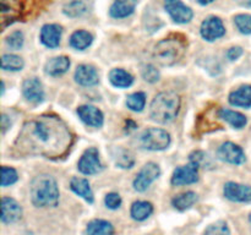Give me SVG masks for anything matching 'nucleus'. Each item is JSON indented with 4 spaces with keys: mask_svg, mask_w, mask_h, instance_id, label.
Wrapping results in <instances>:
<instances>
[{
    "mask_svg": "<svg viewBox=\"0 0 251 235\" xmlns=\"http://www.w3.org/2000/svg\"><path fill=\"white\" fill-rule=\"evenodd\" d=\"M200 32L203 39L208 42H213L225 36L226 28L223 26L222 20L216 16H211L202 22Z\"/></svg>",
    "mask_w": 251,
    "mask_h": 235,
    "instance_id": "9b49d317",
    "label": "nucleus"
},
{
    "mask_svg": "<svg viewBox=\"0 0 251 235\" xmlns=\"http://www.w3.org/2000/svg\"><path fill=\"white\" fill-rule=\"evenodd\" d=\"M17 181V173L14 168L2 166L1 168V186H10Z\"/></svg>",
    "mask_w": 251,
    "mask_h": 235,
    "instance_id": "473e14b6",
    "label": "nucleus"
},
{
    "mask_svg": "<svg viewBox=\"0 0 251 235\" xmlns=\"http://www.w3.org/2000/svg\"><path fill=\"white\" fill-rule=\"evenodd\" d=\"M242 54H243V49L240 48V47H233V48H230L229 50H228L227 56L229 60H237Z\"/></svg>",
    "mask_w": 251,
    "mask_h": 235,
    "instance_id": "58836bf2",
    "label": "nucleus"
},
{
    "mask_svg": "<svg viewBox=\"0 0 251 235\" xmlns=\"http://www.w3.org/2000/svg\"><path fill=\"white\" fill-rule=\"evenodd\" d=\"M113 158H114L115 164L119 165L120 168H131L135 163L134 156L127 149L118 147V148L113 149Z\"/></svg>",
    "mask_w": 251,
    "mask_h": 235,
    "instance_id": "bb28decb",
    "label": "nucleus"
},
{
    "mask_svg": "<svg viewBox=\"0 0 251 235\" xmlns=\"http://www.w3.org/2000/svg\"><path fill=\"white\" fill-rule=\"evenodd\" d=\"M190 162L198 165L199 168H206V165L211 164V159L205 152L202 151H195L190 154Z\"/></svg>",
    "mask_w": 251,
    "mask_h": 235,
    "instance_id": "f704fd0d",
    "label": "nucleus"
},
{
    "mask_svg": "<svg viewBox=\"0 0 251 235\" xmlns=\"http://www.w3.org/2000/svg\"><path fill=\"white\" fill-rule=\"evenodd\" d=\"M161 175V169L156 163H147L144 168L140 170L134 180V188L140 192H144L150 188L152 183Z\"/></svg>",
    "mask_w": 251,
    "mask_h": 235,
    "instance_id": "423d86ee",
    "label": "nucleus"
},
{
    "mask_svg": "<svg viewBox=\"0 0 251 235\" xmlns=\"http://www.w3.org/2000/svg\"><path fill=\"white\" fill-rule=\"evenodd\" d=\"M104 203L109 210H117L122 205V197L119 196V193L110 192L105 196Z\"/></svg>",
    "mask_w": 251,
    "mask_h": 235,
    "instance_id": "e433bc0d",
    "label": "nucleus"
},
{
    "mask_svg": "<svg viewBox=\"0 0 251 235\" xmlns=\"http://www.w3.org/2000/svg\"><path fill=\"white\" fill-rule=\"evenodd\" d=\"M22 93L31 103H41L44 99V90L38 78H28L22 85Z\"/></svg>",
    "mask_w": 251,
    "mask_h": 235,
    "instance_id": "4468645a",
    "label": "nucleus"
},
{
    "mask_svg": "<svg viewBox=\"0 0 251 235\" xmlns=\"http://www.w3.org/2000/svg\"><path fill=\"white\" fill-rule=\"evenodd\" d=\"M77 114L80 119L90 126L100 127L103 125L102 112L93 105H81L77 109Z\"/></svg>",
    "mask_w": 251,
    "mask_h": 235,
    "instance_id": "dca6fc26",
    "label": "nucleus"
},
{
    "mask_svg": "<svg viewBox=\"0 0 251 235\" xmlns=\"http://www.w3.org/2000/svg\"><path fill=\"white\" fill-rule=\"evenodd\" d=\"M71 141V132L59 118L43 115L24 125L15 147L20 153L55 158L70 148Z\"/></svg>",
    "mask_w": 251,
    "mask_h": 235,
    "instance_id": "f257e3e1",
    "label": "nucleus"
},
{
    "mask_svg": "<svg viewBox=\"0 0 251 235\" xmlns=\"http://www.w3.org/2000/svg\"><path fill=\"white\" fill-rule=\"evenodd\" d=\"M61 33L63 28L61 26L55 24H44L41 29V41L48 48H56L60 44Z\"/></svg>",
    "mask_w": 251,
    "mask_h": 235,
    "instance_id": "2eb2a0df",
    "label": "nucleus"
},
{
    "mask_svg": "<svg viewBox=\"0 0 251 235\" xmlns=\"http://www.w3.org/2000/svg\"><path fill=\"white\" fill-rule=\"evenodd\" d=\"M93 37L87 31H76L70 37V46L77 50H83L92 44Z\"/></svg>",
    "mask_w": 251,
    "mask_h": 235,
    "instance_id": "393cba45",
    "label": "nucleus"
},
{
    "mask_svg": "<svg viewBox=\"0 0 251 235\" xmlns=\"http://www.w3.org/2000/svg\"><path fill=\"white\" fill-rule=\"evenodd\" d=\"M225 196L233 202H250L251 188L230 181L225 185Z\"/></svg>",
    "mask_w": 251,
    "mask_h": 235,
    "instance_id": "f8f14e48",
    "label": "nucleus"
},
{
    "mask_svg": "<svg viewBox=\"0 0 251 235\" xmlns=\"http://www.w3.org/2000/svg\"><path fill=\"white\" fill-rule=\"evenodd\" d=\"M164 7L176 24H188L194 16L193 10L183 4L181 0H164Z\"/></svg>",
    "mask_w": 251,
    "mask_h": 235,
    "instance_id": "6e6552de",
    "label": "nucleus"
},
{
    "mask_svg": "<svg viewBox=\"0 0 251 235\" xmlns=\"http://www.w3.org/2000/svg\"><path fill=\"white\" fill-rule=\"evenodd\" d=\"M141 75L142 77H144V80L150 83H154L159 80V71L157 70L156 66L151 65V64L145 65L144 68H142Z\"/></svg>",
    "mask_w": 251,
    "mask_h": 235,
    "instance_id": "72a5a7b5",
    "label": "nucleus"
},
{
    "mask_svg": "<svg viewBox=\"0 0 251 235\" xmlns=\"http://www.w3.org/2000/svg\"><path fill=\"white\" fill-rule=\"evenodd\" d=\"M86 232L92 235H109L114 233V228L107 220L95 219L88 223Z\"/></svg>",
    "mask_w": 251,
    "mask_h": 235,
    "instance_id": "a878e982",
    "label": "nucleus"
},
{
    "mask_svg": "<svg viewBox=\"0 0 251 235\" xmlns=\"http://www.w3.org/2000/svg\"><path fill=\"white\" fill-rule=\"evenodd\" d=\"M6 120H7V117H6V115H2V118H1V127H2V132H5V131H6V129H7V127H10V124H11V122H7L6 121Z\"/></svg>",
    "mask_w": 251,
    "mask_h": 235,
    "instance_id": "ea45409f",
    "label": "nucleus"
},
{
    "mask_svg": "<svg viewBox=\"0 0 251 235\" xmlns=\"http://www.w3.org/2000/svg\"><path fill=\"white\" fill-rule=\"evenodd\" d=\"M152 212H153V206L147 201H136L131 206V217L139 222L147 219Z\"/></svg>",
    "mask_w": 251,
    "mask_h": 235,
    "instance_id": "b1692460",
    "label": "nucleus"
},
{
    "mask_svg": "<svg viewBox=\"0 0 251 235\" xmlns=\"http://www.w3.org/2000/svg\"><path fill=\"white\" fill-rule=\"evenodd\" d=\"M217 157L230 164H243L245 162L244 151L233 142H225L217 151Z\"/></svg>",
    "mask_w": 251,
    "mask_h": 235,
    "instance_id": "9d476101",
    "label": "nucleus"
},
{
    "mask_svg": "<svg viewBox=\"0 0 251 235\" xmlns=\"http://www.w3.org/2000/svg\"><path fill=\"white\" fill-rule=\"evenodd\" d=\"M218 117L221 119L226 120L227 122H229L235 129H242V127H244L247 125V118H245V115L234 112V110L220 109L218 110Z\"/></svg>",
    "mask_w": 251,
    "mask_h": 235,
    "instance_id": "5701e85b",
    "label": "nucleus"
},
{
    "mask_svg": "<svg viewBox=\"0 0 251 235\" xmlns=\"http://www.w3.org/2000/svg\"><path fill=\"white\" fill-rule=\"evenodd\" d=\"M185 53V44L176 38H166L156 44L153 49V58L163 66L174 65L180 60Z\"/></svg>",
    "mask_w": 251,
    "mask_h": 235,
    "instance_id": "20e7f679",
    "label": "nucleus"
},
{
    "mask_svg": "<svg viewBox=\"0 0 251 235\" xmlns=\"http://www.w3.org/2000/svg\"><path fill=\"white\" fill-rule=\"evenodd\" d=\"M6 44L10 48L16 49V50L21 48V47L24 46V34H22V32H12V33L6 38Z\"/></svg>",
    "mask_w": 251,
    "mask_h": 235,
    "instance_id": "c9c22d12",
    "label": "nucleus"
},
{
    "mask_svg": "<svg viewBox=\"0 0 251 235\" xmlns=\"http://www.w3.org/2000/svg\"><path fill=\"white\" fill-rule=\"evenodd\" d=\"M198 201V195L193 191H189V192L180 193V195L176 196V197L172 200L174 207L179 211H185L188 208H190L194 203Z\"/></svg>",
    "mask_w": 251,
    "mask_h": 235,
    "instance_id": "cd10ccee",
    "label": "nucleus"
},
{
    "mask_svg": "<svg viewBox=\"0 0 251 235\" xmlns=\"http://www.w3.org/2000/svg\"><path fill=\"white\" fill-rule=\"evenodd\" d=\"M137 0H115L109 10L110 16L114 19H124L130 16L136 7Z\"/></svg>",
    "mask_w": 251,
    "mask_h": 235,
    "instance_id": "a211bd4d",
    "label": "nucleus"
},
{
    "mask_svg": "<svg viewBox=\"0 0 251 235\" xmlns=\"http://www.w3.org/2000/svg\"><path fill=\"white\" fill-rule=\"evenodd\" d=\"M146 104V94L144 92L132 93L127 97L126 105L132 112H141Z\"/></svg>",
    "mask_w": 251,
    "mask_h": 235,
    "instance_id": "c756f323",
    "label": "nucleus"
},
{
    "mask_svg": "<svg viewBox=\"0 0 251 235\" xmlns=\"http://www.w3.org/2000/svg\"><path fill=\"white\" fill-rule=\"evenodd\" d=\"M70 188L76 195L81 196L82 198H85L87 202L92 203L93 202V192L91 190V186L88 184V181L86 179L82 178H74L70 183Z\"/></svg>",
    "mask_w": 251,
    "mask_h": 235,
    "instance_id": "412c9836",
    "label": "nucleus"
},
{
    "mask_svg": "<svg viewBox=\"0 0 251 235\" xmlns=\"http://www.w3.org/2000/svg\"><path fill=\"white\" fill-rule=\"evenodd\" d=\"M86 11V5L81 0H74L64 6V14L70 17H78Z\"/></svg>",
    "mask_w": 251,
    "mask_h": 235,
    "instance_id": "7c9ffc66",
    "label": "nucleus"
},
{
    "mask_svg": "<svg viewBox=\"0 0 251 235\" xmlns=\"http://www.w3.org/2000/svg\"><path fill=\"white\" fill-rule=\"evenodd\" d=\"M199 166L194 163L188 164V165H181L174 170L173 176H172V184L174 186L179 185H189L194 184L199 180Z\"/></svg>",
    "mask_w": 251,
    "mask_h": 235,
    "instance_id": "1a4fd4ad",
    "label": "nucleus"
},
{
    "mask_svg": "<svg viewBox=\"0 0 251 235\" xmlns=\"http://www.w3.org/2000/svg\"><path fill=\"white\" fill-rule=\"evenodd\" d=\"M24 65V60L14 54H5L1 58V69L5 71H19Z\"/></svg>",
    "mask_w": 251,
    "mask_h": 235,
    "instance_id": "c85d7f7f",
    "label": "nucleus"
},
{
    "mask_svg": "<svg viewBox=\"0 0 251 235\" xmlns=\"http://www.w3.org/2000/svg\"><path fill=\"white\" fill-rule=\"evenodd\" d=\"M139 143L147 151H163L171 143V136L166 130L151 127L140 135Z\"/></svg>",
    "mask_w": 251,
    "mask_h": 235,
    "instance_id": "39448f33",
    "label": "nucleus"
},
{
    "mask_svg": "<svg viewBox=\"0 0 251 235\" xmlns=\"http://www.w3.org/2000/svg\"><path fill=\"white\" fill-rule=\"evenodd\" d=\"M235 26L242 33L250 34L251 33V15L242 14L235 16L234 19Z\"/></svg>",
    "mask_w": 251,
    "mask_h": 235,
    "instance_id": "2f4dec72",
    "label": "nucleus"
},
{
    "mask_svg": "<svg viewBox=\"0 0 251 235\" xmlns=\"http://www.w3.org/2000/svg\"><path fill=\"white\" fill-rule=\"evenodd\" d=\"M75 81L81 86H95L97 85L100 77L98 72L93 66L91 65H80L75 71Z\"/></svg>",
    "mask_w": 251,
    "mask_h": 235,
    "instance_id": "f3484780",
    "label": "nucleus"
},
{
    "mask_svg": "<svg viewBox=\"0 0 251 235\" xmlns=\"http://www.w3.org/2000/svg\"><path fill=\"white\" fill-rule=\"evenodd\" d=\"M22 215V208L14 198H1V222L10 224L17 222Z\"/></svg>",
    "mask_w": 251,
    "mask_h": 235,
    "instance_id": "ddd939ff",
    "label": "nucleus"
},
{
    "mask_svg": "<svg viewBox=\"0 0 251 235\" xmlns=\"http://www.w3.org/2000/svg\"><path fill=\"white\" fill-rule=\"evenodd\" d=\"M249 219H250V223H251V214H250V217H249Z\"/></svg>",
    "mask_w": 251,
    "mask_h": 235,
    "instance_id": "79ce46f5",
    "label": "nucleus"
},
{
    "mask_svg": "<svg viewBox=\"0 0 251 235\" xmlns=\"http://www.w3.org/2000/svg\"><path fill=\"white\" fill-rule=\"evenodd\" d=\"M205 233L206 234H229L230 232L225 222H217L215 223V224L210 225V227L205 230Z\"/></svg>",
    "mask_w": 251,
    "mask_h": 235,
    "instance_id": "4c0bfd02",
    "label": "nucleus"
},
{
    "mask_svg": "<svg viewBox=\"0 0 251 235\" xmlns=\"http://www.w3.org/2000/svg\"><path fill=\"white\" fill-rule=\"evenodd\" d=\"M229 103L235 107H251V86H242L229 94Z\"/></svg>",
    "mask_w": 251,
    "mask_h": 235,
    "instance_id": "6ab92c4d",
    "label": "nucleus"
},
{
    "mask_svg": "<svg viewBox=\"0 0 251 235\" xmlns=\"http://www.w3.org/2000/svg\"><path fill=\"white\" fill-rule=\"evenodd\" d=\"M199 2H200L201 5H207V4H210V2H212L213 0H198Z\"/></svg>",
    "mask_w": 251,
    "mask_h": 235,
    "instance_id": "a19ab883",
    "label": "nucleus"
},
{
    "mask_svg": "<svg viewBox=\"0 0 251 235\" xmlns=\"http://www.w3.org/2000/svg\"><path fill=\"white\" fill-rule=\"evenodd\" d=\"M70 68V60L66 56H56L50 59L46 65V72L50 76H59L65 73Z\"/></svg>",
    "mask_w": 251,
    "mask_h": 235,
    "instance_id": "aec40b11",
    "label": "nucleus"
},
{
    "mask_svg": "<svg viewBox=\"0 0 251 235\" xmlns=\"http://www.w3.org/2000/svg\"><path fill=\"white\" fill-rule=\"evenodd\" d=\"M102 169L103 166L100 163L98 149L95 147L86 149L78 162V170L85 175H93V174L100 173Z\"/></svg>",
    "mask_w": 251,
    "mask_h": 235,
    "instance_id": "0eeeda50",
    "label": "nucleus"
},
{
    "mask_svg": "<svg viewBox=\"0 0 251 235\" xmlns=\"http://www.w3.org/2000/svg\"><path fill=\"white\" fill-rule=\"evenodd\" d=\"M31 200L36 207H55L59 202V188L55 179L42 174L32 180L29 186Z\"/></svg>",
    "mask_w": 251,
    "mask_h": 235,
    "instance_id": "f03ea898",
    "label": "nucleus"
},
{
    "mask_svg": "<svg viewBox=\"0 0 251 235\" xmlns=\"http://www.w3.org/2000/svg\"><path fill=\"white\" fill-rule=\"evenodd\" d=\"M180 109V98L174 92H161L151 103V118L157 122L173 121Z\"/></svg>",
    "mask_w": 251,
    "mask_h": 235,
    "instance_id": "7ed1b4c3",
    "label": "nucleus"
},
{
    "mask_svg": "<svg viewBox=\"0 0 251 235\" xmlns=\"http://www.w3.org/2000/svg\"><path fill=\"white\" fill-rule=\"evenodd\" d=\"M109 80L113 86L119 88H127L134 82V77L123 69H114V70L110 71Z\"/></svg>",
    "mask_w": 251,
    "mask_h": 235,
    "instance_id": "4be33fe9",
    "label": "nucleus"
}]
</instances>
